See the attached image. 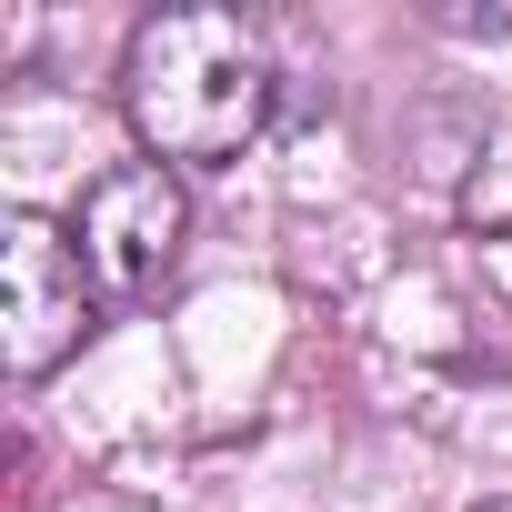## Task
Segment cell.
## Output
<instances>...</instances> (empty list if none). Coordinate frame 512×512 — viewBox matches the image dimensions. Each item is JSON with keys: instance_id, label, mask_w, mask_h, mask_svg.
I'll return each mask as SVG.
<instances>
[{"instance_id": "cell-1", "label": "cell", "mask_w": 512, "mask_h": 512, "mask_svg": "<svg viewBox=\"0 0 512 512\" xmlns=\"http://www.w3.org/2000/svg\"><path fill=\"white\" fill-rule=\"evenodd\" d=\"M272 41L241 11H151L121 61V101L151 161L211 171L272 131Z\"/></svg>"}, {"instance_id": "cell-3", "label": "cell", "mask_w": 512, "mask_h": 512, "mask_svg": "<svg viewBox=\"0 0 512 512\" xmlns=\"http://www.w3.org/2000/svg\"><path fill=\"white\" fill-rule=\"evenodd\" d=\"M101 292L81 272V241L51 231L41 211H11L0 221V362H11V382H41L81 352Z\"/></svg>"}, {"instance_id": "cell-4", "label": "cell", "mask_w": 512, "mask_h": 512, "mask_svg": "<svg viewBox=\"0 0 512 512\" xmlns=\"http://www.w3.org/2000/svg\"><path fill=\"white\" fill-rule=\"evenodd\" d=\"M482 512H512V502H482Z\"/></svg>"}, {"instance_id": "cell-2", "label": "cell", "mask_w": 512, "mask_h": 512, "mask_svg": "<svg viewBox=\"0 0 512 512\" xmlns=\"http://www.w3.org/2000/svg\"><path fill=\"white\" fill-rule=\"evenodd\" d=\"M71 241H81V272H91V292H101L111 312L151 302V292L181 272V241H191V191H181V171H171V161H131V171L91 181Z\"/></svg>"}]
</instances>
